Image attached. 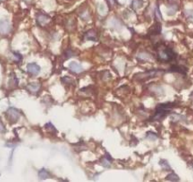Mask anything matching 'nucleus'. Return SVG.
Instances as JSON below:
<instances>
[{
    "instance_id": "72a5a7b5",
    "label": "nucleus",
    "mask_w": 193,
    "mask_h": 182,
    "mask_svg": "<svg viewBox=\"0 0 193 182\" xmlns=\"http://www.w3.org/2000/svg\"><path fill=\"white\" fill-rule=\"evenodd\" d=\"M6 131V128H5V125L3 124V122L0 121V133H4Z\"/></svg>"
},
{
    "instance_id": "6e6552de",
    "label": "nucleus",
    "mask_w": 193,
    "mask_h": 182,
    "mask_svg": "<svg viewBox=\"0 0 193 182\" xmlns=\"http://www.w3.org/2000/svg\"><path fill=\"white\" fill-rule=\"evenodd\" d=\"M40 89H41V83H30V85L27 86V90L33 95L38 94Z\"/></svg>"
},
{
    "instance_id": "1a4fd4ad",
    "label": "nucleus",
    "mask_w": 193,
    "mask_h": 182,
    "mask_svg": "<svg viewBox=\"0 0 193 182\" xmlns=\"http://www.w3.org/2000/svg\"><path fill=\"white\" fill-rule=\"evenodd\" d=\"M11 31V25L8 21L1 20L0 21V34L6 35Z\"/></svg>"
},
{
    "instance_id": "2f4dec72",
    "label": "nucleus",
    "mask_w": 193,
    "mask_h": 182,
    "mask_svg": "<svg viewBox=\"0 0 193 182\" xmlns=\"http://www.w3.org/2000/svg\"><path fill=\"white\" fill-rule=\"evenodd\" d=\"M107 3H108L109 8L113 9L114 7H115L117 4V0H107Z\"/></svg>"
},
{
    "instance_id": "c85d7f7f",
    "label": "nucleus",
    "mask_w": 193,
    "mask_h": 182,
    "mask_svg": "<svg viewBox=\"0 0 193 182\" xmlns=\"http://www.w3.org/2000/svg\"><path fill=\"white\" fill-rule=\"evenodd\" d=\"M185 15L189 21H193V10H185Z\"/></svg>"
},
{
    "instance_id": "7c9ffc66",
    "label": "nucleus",
    "mask_w": 193,
    "mask_h": 182,
    "mask_svg": "<svg viewBox=\"0 0 193 182\" xmlns=\"http://www.w3.org/2000/svg\"><path fill=\"white\" fill-rule=\"evenodd\" d=\"M181 119H185V118L183 116L176 114V113H173L172 115H171V121L172 122H178V121H180Z\"/></svg>"
},
{
    "instance_id": "a211bd4d",
    "label": "nucleus",
    "mask_w": 193,
    "mask_h": 182,
    "mask_svg": "<svg viewBox=\"0 0 193 182\" xmlns=\"http://www.w3.org/2000/svg\"><path fill=\"white\" fill-rule=\"evenodd\" d=\"M177 10H178V5L176 3H174V2H171L168 6V15H173Z\"/></svg>"
},
{
    "instance_id": "2eb2a0df",
    "label": "nucleus",
    "mask_w": 193,
    "mask_h": 182,
    "mask_svg": "<svg viewBox=\"0 0 193 182\" xmlns=\"http://www.w3.org/2000/svg\"><path fill=\"white\" fill-rule=\"evenodd\" d=\"M152 58H153V56L151 54L148 53V52H144V51L138 53V55H137V59L139 61H143V62L149 61V60H151Z\"/></svg>"
},
{
    "instance_id": "f257e3e1",
    "label": "nucleus",
    "mask_w": 193,
    "mask_h": 182,
    "mask_svg": "<svg viewBox=\"0 0 193 182\" xmlns=\"http://www.w3.org/2000/svg\"><path fill=\"white\" fill-rule=\"evenodd\" d=\"M174 106H175V103H173V102H166V103L158 104L156 107L154 115L150 118V121L151 122H161L170 113V110L174 107Z\"/></svg>"
},
{
    "instance_id": "f704fd0d",
    "label": "nucleus",
    "mask_w": 193,
    "mask_h": 182,
    "mask_svg": "<svg viewBox=\"0 0 193 182\" xmlns=\"http://www.w3.org/2000/svg\"><path fill=\"white\" fill-rule=\"evenodd\" d=\"M23 1H24L26 4H27V5H30V4L32 3V0H23Z\"/></svg>"
},
{
    "instance_id": "ddd939ff",
    "label": "nucleus",
    "mask_w": 193,
    "mask_h": 182,
    "mask_svg": "<svg viewBox=\"0 0 193 182\" xmlns=\"http://www.w3.org/2000/svg\"><path fill=\"white\" fill-rule=\"evenodd\" d=\"M150 91H151L152 93H154L157 96H160V95L164 94V89L160 86L155 85V83H153V85H152L151 86H150Z\"/></svg>"
},
{
    "instance_id": "bb28decb",
    "label": "nucleus",
    "mask_w": 193,
    "mask_h": 182,
    "mask_svg": "<svg viewBox=\"0 0 193 182\" xmlns=\"http://www.w3.org/2000/svg\"><path fill=\"white\" fill-rule=\"evenodd\" d=\"M11 55H12V57H13V59H14V61H15V62L19 63V62L22 61V55H21L20 53H18L16 51H12Z\"/></svg>"
},
{
    "instance_id": "dca6fc26",
    "label": "nucleus",
    "mask_w": 193,
    "mask_h": 182,
    "mask_svg": "<svg viewBox=\"0 0 193 182\" xmlns=\"http://www.w3.org/2000/svg\"><path fill=\"white\" fill-rule=\"evenodd\" d=\"M62 81V83H63L64 86H75L76 85V81L73 80L72 78H70V77L68 76H66V77H63V78L61 79Z\"/></svg>"
},
{
    "instance_id": "5701e85b",
    "label": "nucleus",
    "mask_w": 193,
    "mask_h": 182,
    "mask_svg": "<svg viewBox=\"0 0 193 182\" xmlns=\"http://www.w3.org/2000/svg\"><path fill=\"white\" fill-rule=\"evenodd\" d=\"M146 138L149 139V141H154L158 138V136H157V134H155V133H153V132H148L146 134Z\"/></svg>"
},
{
    "instance_id": "9b49d317",
    "label": "nucleus",
    "mask_w": 193,
    "mask_h": 182,
    "mask_svg": "<svg viewBox=\"0 0 193 182\" xmlns=\"http://www.w3.org/2000/svg\"><path fill=\"white\" fill-rule=\"evenodd\" d=\"M150 31V34L152 36H157L161 33V24L157 21V22L149 30Z\"/></svg>"
},
{
    "instance_id": "7ed1b4c3",
    "label": "nucleus",
    "mask_w": 193,
    "mask_h": 182,
    "mask_svg": "<svg viewBox=\"0 0 193 182\" xmlns=\"http://www.w3.org/2000/svg\"><path fill=\"white\" fill-rule=\"evenodd\" d=\"M164 73H165V70H162V69H151V70H147V71H144V72L137 73L133 76V79L135 81L144 82V81H147L149 79L154 78V77L161 76Z\"/></svg>"
},
{
    "instance_id": "39448f33",
    "label": "nucleus",
    "mask_w": 193,
    "mask_h": 182,
    "mask_svg": "<svg viewBox=\"0 0 193 182\" xmlns=\"http://www.w3.org/2000/svg\"><path fill=\"white\" fill-rule=\"evenodd\" d=\"M51 18L44 12H38L36 15V22L39 26H46L50 22Z\"/></svg>"
},
{
    "instance_id": "cd10ccee",
    "label": "nucleus",
    "mask_w": 193,
    "mask_h": 182,
    "mask_svg": "<svg viewBox=\"0 0 193 182\" xmlns=\"http://www.w3.org/2000/svg\"><path fill=\"white\" fill-rule=\"evenodd\" d=\"M45 128H46L47 131L51 132V133H57V130H56V128L54 127V125H53L51 122H47V123L45 125Z\"/></svg>"
},
{
    "instance_id": "0eeeda50",
    "label": "nucleus",
    "mask_w": 193,
    "mask_h": 182,
    "mask_svg": "<svg viewBox=\"0 0 193 182\" xmlns=\"http://www.w3.org/2000/svg\"><path fill=\"white\" fill-rule=\"evenodd\" d=\"M27 71L31 76H36L40 73L41 67L37 64H35V63H30V64L27 66Z\"/></svg>"
},
{
    "instance_id": "473e14b6",
    "label": "nucleus",
    "mask_w": 193,
    "mask_h": 182,
    "mask_svg": "<svg viewBox=\"0 0 193 182\" xmlns=\"http://www.w3.org/2000/svg\"><path fill=\"white\" fill-rule=\"evenodd\" d=\"M98 11H99V13H101V15H104L105 11H104V6L102 4H99L98 5Z\"/></svg>"
},
{
    "instance_id": "412c9836",
    "label": "nucleus",
    "mask_w": 193,
    "mask_h": 182,
    "mask_svg": "<svg viewBox=\"0 0 193 182\" xmlns=\"http://www.w3.org/2000/svg\"><path fill=\"white\" fill-rule=\"evenodd\" d=\"M159 165L162 167V169L166 170V171H170L171 170V168H170L169 162L167 161L166 159H161L160 161H159Z\"/></svg>"
},
{
    "instance_id": "423d86ee",
    "label": "nucleus",
    "mask_w": 193,
    "mask_h": 182,
    "mask_svg": "<svg viewBox=\"0 0 193 182\" xmlns=\"http://www.w3.org/2000/svg\"><path fill=\"white\" fill-rule=\"evenodd\" d=\"M82 40L83 41H93V42H97L98 40V34L95 30H90L87 31L86 32H84L83 36H82Z\"/></svg>"
},
{
    "instance_id": "6ab92c4d",
    "label": "nucleus",
    "mask_w": 193,
    "mask_h": 182,
    "mask_svg": "<svg viewBox=\"0 0 193 182\" xmlns=\"http://www.w3.org/2000/svg\"><path fill=\"white\" fill-rule=\"evenodd\" d=\"M18 85V80L17 78L15 77V74H11V76L10 77V81H9V86L11 88H13V87H16Z\"/></svg>"
},
{
    "instance_id": "9d476101",
    "label": "nucleus",
    "mask_w": 193,
    "mask_h": 182,
    "mask_svg": "<svg viewBox=\"0 0 193 182\" xmlns=\"http://www.w3.org/2000/svg\"><path fill=\"white\" fill-rule=\"evenodd\" d=\"M112 161H113V158L110 157V155L108 153H106L105 156L99 159V164L103 167H105V168H110Z\"/></svg>"
},
{
    "instance_id": "aec40b11",
    "label": "nucleus",
    "mask_w": 193,
    "mask_h": 182,
    "mask_svg": "<svg viewBox=\"0 0 193 182\" xmlns=\"http://www.w3.org/2000/svg\"><path fill=\"white\" fill-rule=\"evenodd\" d=\"M143 4H144L143 0H133L132 1V8L135 11H137L143 6Z\"/></svg>"
},
{
    "instance_id": "a878e982",
    "label": "nucleus",
    "mask_w": 193,
    "mask_h": 182,
    "mask_svg": "<svg viewBox=\"0 0 193 182\" xmlns=\"http://www.w3.org/2000/svg\"><path fill=\"white\" fill-rule=\"evenodd\" d=\"M80 16H81V18H82V20H84V21H87V20H89V18H90L89 11H88L87 10H84V11H82L81 12Z\"/></svg>"
},
{
    "instance_id": "f03ea898",
    "label": "nucleus",
    "mask_w": 193,
    "mask_h": 182,
    "mask_svg": "<svg viewBox=\"0 0 193 182\" xmlns=\"http://www.w3.org/2000/svg\"><path fill=\"white\" fill-rule=\"evenodd\" d=\"M157 60H159L161 62H170L171 60H173L176 58V54L172 50V48H170L169 47H158V50H157Z\"/></svg>"
},
{
    "instance_id": "e433bc0d",
    "label": "nucleus",
    "mask_w": 193,
    "mask_h": 182,
    "mask_svg": "<svg viewBox=\"0 0 193 182\" xmlns=\"http://www.w3.org/2000/svg\"><path fill=\"white\" fill-rule=\"evenodd\" d=\"M0 1H5V0H0Z\"/></svg>"
},
{
    "instance_id": "c9c22d12",
    "label": "nucleus",
    "mask_w": 193,
    "mask_h": 182,
    "mask_svg": "<svg viewBox=\"0 0 193 182\" xmlns=\"http://www.w3.org/2000/svg\"><path fill=\"white\" fill-rule=\"evenodd\" d=\"M191 166H192V168H193V162L191 163Z\"/></svg>"
},
{
    "instance_id": "4be33fe9",
    "label": "nucleus",
    "mask_w": 193,
    "mask_h": 182,
    "mask_svg": "<svg viewBox=\"0 0 193 182\" xmlns=\"http://www.w3.org/2000/svg\"><path fill=\"white\" fill-rule=\"evenodd\" d=\"M63 54H64V57H66V59L71 58V57H73V56H76V55H77V54L75 53V51L72 50V48H70V47L66 48Z\"/></svg>"
},
{
    "instance_id": "20e7f679",
    "label": "nucleus",
    "mask_w": 193,
    "mask_h": 182,
    "mask_svg": "<svg viewBox=\"0 0 193 182\" xmlns=\"http://www.w3.org/2000/svg\"><path fill=\"white\" fill-rule=\"evenodd\" d=\"M6 116H7V119H8L11 122H16L19 120L21 113L18 109L14 107H10L6 112Z\"/></svg>"
},
{
    "instance_id": "4468645a",
    "label": "nucleus",
    "mask_w": 193,
    "mask_h": 182,
    "mask_svg": "<svg viewBox=\"0 0 193 182\" xmlns=\"http://www.w3.org/2000/svg\"><path fill=\"white\" fill-rule=\"evenodd\" d=\"M38 177H39V179H41V180H44V179H47V178H49V177H52L50 173H49L46 169L40 170L39 173H38Z\"/></svg>"
},
{
    "instance_id": "b1692460",
    "label": "nucleus",
    "mask_w": 193,
    "mask_h": 182,
    "mask_svg": "<svg viewBox=\"0 0 193 182\" xmlns=\"http://www.w3.org/2000/svg\"><path fill=\"white\" fill-rule=\"evenodd\" d=\"M184 67H180V66H172L170 67L169 71H173V72H180V73H185L187 69H182Z\"/></svg>"
},
{
    "instance_id": "f8f14e48",
    "label": "nucleus",
    "mask_w": 193,
    "mask_h": 182,
    "mask_svg": "<svg viewBox=\"0 0 193 182\" xmlns=\"http://www.w3.org/2000/svg\"><path fill=\"white\" fill-rule=\"evenodd\" d=\"M69 68H70L71 71L74 72V73H77V74H79V73H81V72L83 71L82 67L80 64L76 63V62H71L70 64H69Z\"/></svg>"
},
{
    "instance_id": "393cba45",
    "label": "nucleus",
    "mask_w": 193,
    "mask_h": 182,
    "mask_svg": "<svg viewBox=\"0 0 193 182\" xmlns=\"http://www.w3.org/2000/svg\"><path fill=\"white\" fill-rule=\"evenodd\" d=\"M179 179H180L179 177H178L177 174H174V173H171L166 177V180H169V181H178Z\"/></svg>"
},
{
    "instance_id": "c756f323",
    "label": "nucleus",
    "mask_w": 193,
    "mask_h": 182,
    "mask_svg": "<svg viewBox=\"0 0 193 182\" xmlns=\"http://www.w3.org/2000/svg\"><path fill=\"white\" fill-rule=\"evenodd\" d=\"M155 16L157 19L161 20L162 16H161V12H160V9H159V4L156 3V7H155Z\"/></svg>"
},
{
    "instance_id": "f3484780",
    "label": "nucleus",
    "mask_w": 193,
    "mask_h": 182,
    "mask_svg": "<svg viewBox=\"0 0 193 182\" xmlns=\"http://www.w3.org/2000/svg\"><path fill=\"white\" fill-rule=\"evenodd\" d=\"M75 26H76V20L74 18H69L66 20V30H68L69 31H72L75 29Z\"/></svg>"
}]
</instances>
